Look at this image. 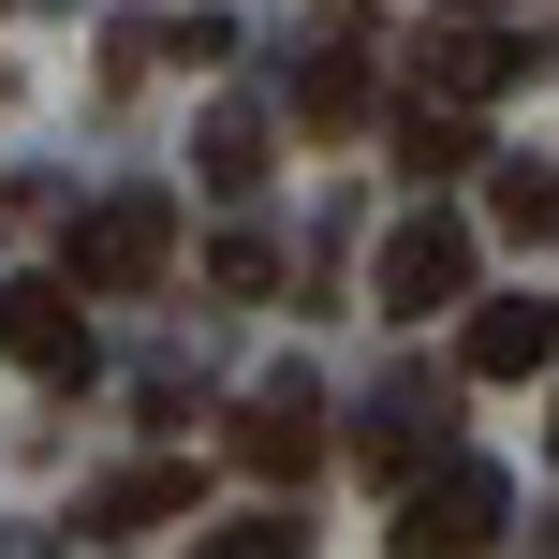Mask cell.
I'll return each instance as SVG.
<instances>
[{
    "label": "cell",
    "instance_id": "obj_1",
    "mask_svg": "<svg viewBox=\"0 0 559 559\" xmlns=\"http://www.w3.org/2000/svg\"><path fill=\"white\" fill-rule=\"evenodd\" d=\"M163 265H177V192H104L74 222V280L88 295H147Z\"/></svg>",
    "mask_w": 559,
    "mask_h": 559
},
{
    "label": "cell",
    "instance_id": "obj_2",
    "mask_svg": "<svg viewBox=\"0 0 559 559\" xmlns=\"http://www.w3.org/2000/svg\"><path fill=\"white\" fill-rule=\"evenodd\" d=\"M74 295H88V280H15V295H0V354H15L29 383H59V397L104 368V338H88V309H74Z\"/></svg>",
    "mask_w": 559,
    "mask_h": 559
},
{
    "label": "cell",
    "instance_id": "obj_3",
    "mask_svg": "<svg viewBox=\"0 0 559 559\" xmlns=\"http://www.w3.org/2000/svg\"><path fill=\"white\" fill-rule=\"evenodd\" d=\"M472 295V222H442V206H413V222L383 236V309L397 324H427V309Z\"/></svg>",
    "mask_w": 559,
    "mask_h": 559
},
{
    "label": "cell",
    "instance_id": "obj_4",
    "mask_svg": "<svg viewBox=\"0 0 559 559\" xmlns=\"http://www.w3.org/2000/svg\"><path fill=\"white\" fill-rule=\"evenodd\" d=\"M397 545H413V559H472V545H501V472H472V456H456L442 486H413V501H397Z\"/></svg>",
    "mask_w": 559,
    "mask_h": 559
},
{
    "label": "cell",
    "instance_id": "obj_5",
    "mask_svg": "<svg viewBox=\"0 0 559 559\" xmlns=\"http://www.w3.org/2000/svg\"><path fill=\"white\" fill-rule=\"evenodd\" d=\"M456 368H472V383H531V368H559V295H486L472 338H456Z\"/></svg>",
    "mask_w": 559,
    "mask_h": 559
},
{
    "label": "cell",
    "instance_id": "obj_6",
    "mask_svg": "<svg viewBox=\"0 0 559 559\" xmlns=\"http://www.w3.org/2000/svg\"><path fill=\"white\" fill-rule=\"evenodd\" d=\"M236 456H251L265 486H295L309 456H324V397H309V383H265L251 413H236Z\"/></svg>",
    "mask_w": 559,
    "mask_h": 559
},
{
    "label": "cell",
    "instance_id": "obj_7",
    "mask_svg": "<svg viewBox=\"0 0 559 559\" xmlns=\"http://www.w3.org/2000/svg\"><path fill=\"white\" fill-rule=\"evenodd\" d=\"M531 74V45H515V29H442V45H427V88H456V104H501V88Z\"/></svg>",
    "mask_w": 559,
    "mask_h": 559
},
{
    "label": "cell",
    "instance_id": "obj_8",
    "mask_svg": "<svg viewBox=\"0 0 559 559\" xmlns=\"http://www.w3.org/2000/svg\"><path fill=\"white\" fill-rule=\"evenodd\" d=\"M397 163H413V177H472V163H486V133H472V104H456V88H427V104L397 118Z\"/></svg>",
    "mask_w": 559,
    "mask_h": 559
},
{
    "label": "cell",
    "instance_id": "obj_9",
    "mask_svg": "<svg viewBox=\"0 0 559 559\" xmlns=\"http://www.w3.org/2000/svg\"><path fill=\"white\" fill-rule=\"evenodd\" d=\"M501 192H486V222L515 236V251H559V163H486Z\"/></svg>",
    "mask_w": 559,
    "mask_h": 559
},
{
    "label": "cell",
    "instance_id": "obj_10",
    "mask_svg": "<svg viewBox=\"0 0 559 559\" xmlns=\"http://www.w3.org/2000/svg\"><path fill=\"white\" fill-rule=\"evenodd\" d=\"M295 118H309V133H354V118H368V59H354V45L295 59Z\"/></svg>",
    "mask_w": 559,
    "mask_h": 559
},
{
    "label": "cell",
    "instance_id": "obj_11",
    "mask_svg": "<svg viewBox=\"0 0 559 559\" xmlns=\"http://www.w3.org/2000/svg\"><path fill=\"white\" fill-rule=\"evenodd\" d=\"M163 515H192V472H118V486H88V531H163Z\"/></svg>",
    "mask_w": 559,
    "mask_h": 559
},
{
    "label": "cell",
    "instance_id": "obj_12",
    "mask_svg": "<svg viewBox=\"0 0 559 559\" xmlns=\"http://www.w3.org/2000/svg\"><path fill=\"white\" fill-rule=\"evenodd\" d=\"M192 163H206V192H251V177H265V118H251V104H206Z\"/></svg>",
    "mask_w": 559,
    "mask_h": 559
},
{
    "label": "cell",
    "instance_id": "obj_13",
    "mask_svg": "<svg viewBox=\"0 0 559 559\" xmlns=\"http://www.w3.org/2000/svg\"><path fill=\"white\" fill-rule=\"evenodd\" d=\"M206 280H222V295H265L280 251H265V236H222V251H206Z\"/></svg>",
    "mask_w": 559,
    "mask_h": 559
},
{
    "label": "cell",
    "instance_id": "obj_14",
    "mask_svg": "<svg viewBox=\"0 0 559 559\" xmlns=\"http://www.w3.org/2000/svg\"><path fill=\"white\" fill-rule=\"evenodd\" d=\"M206 545H222V559H295L309 531H295V515H236V531H206Z\"/></svg>",
    "mask_w": 559,
    "mask_h": 559
},
{
    "label": "cell",
    "instance_id": "obj_15",
    "mask_svg": "<svg viewBox=\"0 0 559 559\" xmlns=\"http://www.w3.org/2000/svg\"><path fill=\"white\" fill-rule=\"evenodd\" d=\"M456 15H515V0H456Z\"/></svg>",
    "mask_w": 559,
    "mask_h": 559
}]
</instances>
